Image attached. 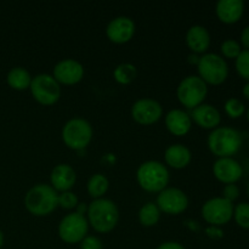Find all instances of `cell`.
Instances as JSON below:
<instances>
[{
  "label": "cell",
  "instance_id": "cell-1",
  "mask_svg": "<svg viewBox=\"0 0 249 249\" xmlns=\"http://www.w3.org/2000/svg\"><path fill=\"white\" fill-rule=\"evenodd\" d=\"M119 220L117 204L108 198L94 199L88 206V223L95 231L101 233L111 232Z\"/></svg>",
  "mask_w": 249,
  "mask_h": 249
},
{
  "label": "cell",
  "instance_id": "cell-2",
  "mask_svg": "<svg viewBox=\"0 0 249 249\" xmlns=\"http://www.w3.org/2000/svg\"><path fill=\"white\" fill-rule=\"evenodd\" d=\"M57 197V191L50 185H34L26 194L24 207L32 215H49L58 207Z\"/></svg>",
  "mask_w": 249,
  "mask_h": 249
},
{
  "label": "cell",
  "instance_id": "cell-3",
  "mask_svg": "<svg viewBox=\"0 0 249 249\" xmlns=\"http://www.w3.org/2000/svg\"><path fill=\"white\" fill-rule=\"evenodd\" d=\"M208 148L219 158L231 157L240 151L242 146V135L230 126L215 128L208 136Z\"/></svg>",
  "mask_w": 249,
  "mask_h": 249
},
{
  "label": "cell",
  "instance_id": "cell-4",
  "mask_svg": "<svg viewBox=\"0 0 249 249\" xmlns=\"http://www.w3.org/2000/svg\"><path fill=\"white\" fill-rule=\"evenodd\" d=\"M136 179L141 189L147 192H158L167 189L169 182V172L163 163L158 160H147L140 164L136 172Z\"/></svg>",
  "mask_w": 249,
  "mask_h": 249
},
{
  "label": "cell",
  "instance_id": "cell-5",
  "mask_svg": "<svg viewBox=\"0 0 249 249\" xmlns=\"http://www.w3.org/2000/svg\"><path fill=\"white\" fill-rule=\"evenodd\" d=\"M198 77L206 84L220 85L228 79L229 66L218 53H204L197 63Z\"/></svg>",
  "mask_w": 249,
  "mask_h": 249
},
{
  "label": "cell",
  "instance_id": "cell-6",
  "mask_svg": "<svg viewBox=\"0 0 249 249\" xmlns=\"http://www.w3.org/2000/svg\"><path fill=\"white\" fill-rule=\"evenodd\" d=\"M208 94L207 84L198 75H189L180 82L178 87V100L184 107L189 109L196 108L203 104Z\"/></svg>",
  "mask_w": 249,
  "mask_h": 249
},
{
  "label": "cell",
  "instance_id": "cell-7",
  "mask_svg": "<svg viewBox=\"0 0 249 249\" xmlns=\"http://www.w3.org/2000/svg\"><path fill=\"white\" fill-rule=\"evenodd\" d=\"M92 139V128L83 118H72L63 125L62 140L74 151L85 150Z\"/></svg>",
  "mask_w": 249,
  "mask_h": 249
},
{
  "label": "cell",
  "instance_id": "cell-8",
  "mask_svg": "<svg viewBox=\"0 0 249 249\" xmlns=\"http://www.w3.org/2000/svg\"><path fill=\"white\" fill-rule=\"evenodd\" d=\"M32 96L36 102L44 106H51L56 104L61 96V87L55 78L46 73L32 78L31 87Z\"/></svg>",
  "mask_w": 249,
  "mask_h": 249
},
{
  "label": "cell",
  "instance_id": "cell-9",
  "mask_svg": "<svg viewBox=\"0 0 249 249\" xmlns=\"http://www.w3.org/2000/svg\"><path fill=\"white\" fill-rule=\"evenodd\" d=\"M89 223L84 215L70 213L61 220L58 225V236L61 240L70 245L80 243L88 236Z\"/></svg>",
  "mask_w": 249,
  "mask_h": 249
},
{
  "label": "cell",
  "instance_id": "cell-10",
  "mask_svg": "<svg viewBox=\"0 0 249 249\" xmlns=\"http://www.w3.org/2000/svg\"><path fill=\"white\" fill-rule=\"evenodd\" d=\"M202 216L211 226H223L233 218V204L223 197H214L203 204Z\"/></svg>",
  "mask_w": 249,
  "mask_h": 249
},
{
  "label": "cell",
  "instance_id": "cell-11",
  "mask_svg": "<svg viewBox=\"0 0 249 249\" xmlns=\"http://www.w3.org/2000/svg\"><path fill=\"white\" fill-rule=\"evenodd\" d=\"M156 204L163 213L178 215L186 211L189 207V198L182 190L177 187H167L160 192Z\"/></svg>",
  "mask_w": 249,
  "mask_h": 249
},
{
  "label": "cell",
  "instance_id": "cell-12",
  "mask_svg": "<svg viewBox=\"0 0 249 249\" xmlns=\"http://www.w3.org/2000/svg\"><path fill=\"white\" fill-rule=\"evenodd\" d=\"M163 108L158 101L153 99H140L134 102L131 107V117L134 121L142 125H151L162 117Z\"/></svg>",
  "mask_w": 249,
  "mask_h": 249
},
{
  "label": "cell",
  "instance_id": "cell-13",
  "mask_svg": "<svg viewBox=\"0 0 249 249\" xmlns=\"http://www.w3.org/2000/svg\"><path fill=\"white\" fill-rule=\"evenodd\" d=\"M58 84L74 85L79 83L84 77V67L78 61L72 58H66L56 63L53 67V74Z\"/></svg>",
  "mask_w": 249,
  "mask_h": 249
},
{
  "label": "cell",
  "instance_id": "cell-14",
  "mask_svg": "<svg viewBox=\"0 0 249 249\" xmlns=\"http://www.w3.org/2000/svg\"><path fill=\"white\" fill-rule=\"evenodd\" d=\"M107 38L116 44L128 43L135 34V23L130 17L119 16L112 19L106 28Z\"/></svg>",
  "mask_w": 249,
  "mask_h": 249
},
{
  "label": "cell",
  "instance_id": "cell-15",
  "mask_svg": "<svg viewBox=\"0 0 249 249\" xmlns=\"http://www.w3.org/2000/svg\"><path fill=\"white\" fill-rule=\"evenodd\" d=\"M214 177L224 184H235L242 178L243 169L240 163L232 157L218 158L213 165Z\"/></svg>",
  "mask_w": 249,
  "mask_h": 249
},
{
  "label": "cell",
  "instance_id": "cell-16",
  "mask_svg": "<svg viewBox=\"0 0 249 249\" xmlns=\"http://www.w3.org/2000/svg\"><path fill=\"white\" fill-rule=\"evenodd\" d=\"M51 186L60 192L70 191L77 181L75 170L70 164H58L53 169L50 175Z\"/></svg>",
  "mask_w": 249,
  "mask_h": 249
},
{
  "label": "cell",
  "instance_id": "cell-17",
  "mask_svg": "<svg viewBox=\"0 0 249 249\" xmlns=\"http://www.w3.org/2000/svg\"><path fill=\"white\" fill-rule=\"evenodd\" d=\"M190 117L201 128L213 129V130L218 128L221 121L220 112L218 111V108L207 104H202L197 106L196 108L192 109Z\"/></svg>",
  "mask_w": 249,
  "mask_h": 249
},
{
  "label": "cell",
  "instance_id": "cell-18",
  "mask_svg": "<svg viewBox=\"0 0 249 249\" xmlns=\"http://www.w3.org/2000/svg\"><path fill=\"white\" fill-rule=\"evenodd\" d=\"M216 16L223 23L233 24L238 22L245 11L242 0H220L216 4Z\"/></svg>",
  "mask_w": 249,
  "mask_h": 249
},
{
  "label": "cell",
  "instance_id": "cell-19",
  "mask_svg": "<svg viewBox=\"0 0 249 249\" xmlns=\"http://www.w3.org/2000/svg\"><path fill=\"white\" fill-rule=\"evenodd\" d=\"M191 117L182 109H172L165 116V126L175 136L186 135L191 129Z\"/></svg>",
  "mask_w": 249,
  "mask_h": 249
},
{
  "label": "cell",
  "instance_id": "cell-20",
  "mask_svg": "<svg viewBox=\"0 0 249 249\" xmlns=\"http://www.w3.org/2000/svg\"><path fill=\"white\" fill-rule=\"evenodd\" d=\"M186 44L190 50L195 53H204L211 45V34L203 26L190 27L186 33Z\"/></svg>",
  "mask_w": 249,
  "mask_h": 249
},
{
  "label": "cell",
  "instance_id": "cell-21",
  "mask_svg": "<svg viewBox=\"0 0 249 249\" xmlns=\"http://www.w3.org/2000/svg\"><path fill=\"white\" fill-rule=\"evenodd\" d=\"M164 160L169 167L174 169H182L191 162V152L185 145L175 143V145H170L165 150Z\"/></svg>",
  "mask_w": 249,
  "mask_h": 249
},
{
  "label": "cell",
  "instance_id": "cell-22",
  "mask_svg": "<svg viewBox=\"0 0 249 249\" xmlns=\"http://www.w3.org/2000/svg\"><path fill=\"white\" fill-rule=\"evenodd\" d=\"M6 82L10 88L17 91H23L31 87L32 77L27 70L23 67H14L9 71L6 77Z\"/></svg>",
  "mask_w": 249,
  "mask_h": 249
},
{
  "label": "cell",
  "instance_id": "cell-23",
  "mask_svg": "<svg viewBox=\"0 0 249 249\" xmlns=\"http://www.w3.org/2000/svg\"><path fill=\"white\" fill-rule=\"evenodd\" d=\"M109 182L105 175L102 174H94L89 179L87 185L88 192L94 199L104 198V195L108 190Z\"/></svg>",
  "mask_w": 249,
  "mask_h": 249
},
{
  "label": "cell",
  "instance_id": "cell-24",
  "mask_svg": "<svg viewBox=\"0 0 249 249\" xmlns=\"http://www.w3.org/2000/svg\"><path fill=\"white\" fill-rule=\"evenodd\" d=\"M160 211L157 207V204L148 202L145 206L141 207L140 212H139V220L142 226L146 228H151L155 226L156 224L160 221Z\"/></svg>",
  "mask_w": 249,
  "mask_h": 249
},
{
  "label": "cell",
  "instance_id": "cell-25",
  "mask_svg": "<svg viewBox=\"0 0 249 249\" xmlns=\"http://www.w3.org/2000/svg\"><path fill=\"white\" fill-rule=\"evenodd\" d=\"M138 75V71H136V67L133 65V63L124 62L121 63L116 67L113 72V78L117 83L119 84H130L134 79Z\"/></svg>",
  "mask_w": 249,
  "mask_h": 249
},
{
  "label": "cell",
  "instance_id": "cell-26",
  "mask_svg": "<svg viewBox=\"0 0 249 249\" xmlns=\"http://www.w3.org/2000/svg\"><path fill=\"white\" fill-rule=\"evenodd\" d=\"M233 218L236 224L242 229L249 230V203H240L233 208Z\"/></svg>",
  "mask_w": 249,
  "mask_h": 249
},
{
  "label": "cell",
  "instance_id": "cell-27",
  "mask_svg": "<svg viewBox=\"0 0 249 249\" xmlns=\"http://www.w3.org/2000/svg\"><path fill=\"white\" fill-rule=\"evenodd\" d=\"M224 108H225L226 114H228L230 118H233V119L240 118L241 116H243V113H245V111H246L243 102L241 101V100L235 99V97H231V99H229L228 101L225 102V106H224Z\"/></svg>",
  "mask_w": 249,
  "mask_h": 249
},
{
  "label": "cell",
  "instance_id": "cell-28",
  "mask_svg": "<svg viewBox=\"0 0 249 249\" xmlns=\"http://www.w3.org/2000/svg\"><path fill=\"white\" fill-rule=\"evenodd\" d=\"M236 70L243 79L249 82V50H242L236 58Z\"/></svg>",
  "mask_w": 249,
  "mask_h": 249
},
{
  "label": "cell",
  "instance_id": "cell-29",
  "mask_svg": "<svg viewBox=\"0 0 249 249\" xmlns=\"http://www.w3.org/2000/svg\"><path fill=\"white\" fill-rule=\"evenodd\" d=\"M220 49L223 55L228 58H237L242 51L240 43L233 40V39H226L225 41H223Z\"/></svg>",
  "mask_w": 249,
  "mask_h": 249
},
{
  "label": "cell",
  "instance_id": "cell-30",
  "mask_svg": "<svg viewBox=\"0 0 249 249\" xmlns=\"http://www.w3.org/2000/svg\"><path fill=\"white\" fill-rule=\"evenodd\" d=\"M57 203L58 207L63 209H73L77 208V206L79 204L78 202V197L77 195L73 194L71 191H66V192H61L57 197Z\"/></svg>",
  "mask_w": 249,
  "mask_h": 249
},
{
  "label": "cell",
  "instance_id": "cell-31",
  "mask_svg": "<svg viewBox=\"0 0 249 249\" xmlns=\"http://www.w3.org/2000/svg\"><path fill=\"white\" fill-rule=\"evenodd\" d=\"M102 242L96 236H87L80 242V249H102Z\"/></svg>",
  "mask_w": 249,
  "mask_h": 249
},
{
  "label": "cell",
  "instance_id": "cell-32",
  "mask_svg": "<svg viewBox=\"0 0 249 249\" xmlns=\"http://www.w3.org/2000/svg\"><path fill=\"white\" fill-rule=\"evenodd\" d=\"M238 196H240V189L235 184H229L224 187L223 198L228 199L229 202L232 203L233 201H236L238 198Z\"/></svg>",
  "mask_w": 249,
  "mask_h": 249
},
{
  "label": "cell",
  "instance_id": "cell-33",
  "mask_svg": "<svg viewBox=\"0 0 249 249\" xmlns=\"http://www.w3.org/2000/svg\"><path fill=\"white\" fill-rule=\"evenodd\" d=\"M206 233L208 235V237L213 238V240H219V238H223L224 232L219 226H209L206 229Z\"/></svg>",
  "mask_w": 249,
  "mask_h": 249
},
{
  "label": "cell",
  "instance_id": "cell-34",
  "mask_svg": "<svg viewBox=\"0 0 249 249\" xmlns=\"http://www.w3.org/2000/svg\"><path fill=\"white\" fill-rule=\"evenodd\" d=\"M157 249H185V247L182 245H180V243L170 241V242H164L160 246H158Z\"/></svg>",
  "mask_w": 249,
  "mask_h": 249
},
{
  "label": "cell",
  "instance_id": "cell-35",
  "mask_svg": "<svg viewBox=\"0 0 249 249\" xmlns=\"http://www.w3.org/2000/svg\"><path fill=\"white\" fill-rule=\"evenodd\" d=\"M241 43L245 46L246 50H249V26L246 27L241 33Z\"/></svg>",
  "mask_w": 249,
  "mask_h": 249
},
{
  "label": "cell",
  "instance_id": "cell-36",
  "mask_svg": "<svg viewBox=\"0 0 249 249\" xmlns=\"http://www.w3.org/2000/svg\"><path fill=\"white\" fill-rule=\"evenodd\" d=\"M85 212H88V207L85 206V203H79L75 208V213L80 214V215H84Z\"/></svg>",
  "mask_w": 249,
  "mask_h": 249
},
{
  "label": "cell",
  "instance_id": "cell-37",
  "mask_svg": "<svg viewBox=\"0 0 249 249\" xmlns=\"http://www.w3.org/2000/svg\"><path fill=\"white\" fill-rule=\"evenodd\" d=\"M243 95L249 100V82L243 87Z\"/></svg>",
  "mask_w": 249,
  "mask_h": 249
},
{
  "label": "cell",
  "instance_id": "cell-38",
  "mask_svg": "<svg viewBox=\"0 0 249 249\" xmlns=\"http://www.w3.org/2000/svg\"><path fill=\"white\" fill-rule=\"evenodd\" d=\"M2 245H4V233H2V231L0 230V249H1Z\"/></svg>",
  "mask_w": 249,
  "mask_h": 249
},
{
  "label": "cell",
  "instance_id": "cell-39",
  "mask_svg": "<svg viewBox=\"0 0 249 249\" xmlns=\"http://www.w3.org/2000/svg\"><path fill=\"white\" fill-rule=\"evenodd\" d=\"M247 118H248V121H249V108H248V112H247Z\"/></svg>",
  "mask_w": 249,
  "mask_h": 249
},
{
  "label": "cell",
  "instance_id": "cell-40",
  "mask_svg": "<svg viewBox=\"0 0 249 249\" xmlns=\"http://www.w3.org/2000/svg\"><path fill=\"white\" fill-rule=\"evenodd\" d=\"M248 197H249V185H248Z\"/></svg>",
  "mask_w": 249,
  "mask_h": 249
}]
</instances>
